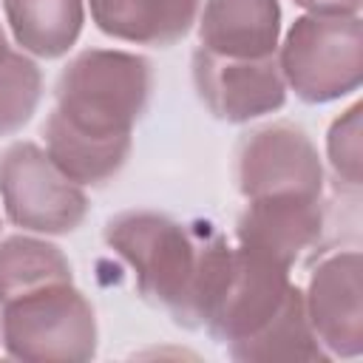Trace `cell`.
<instances>
[{"mask_svg":"<svg viewBox=\"0 0 363 363\" xmlns=\"http://www.w3.org/2000/svg\"><path fill=\"white\" fill-rule=\"evenodd\" d=\"M105 244L133 269L145 301L167 309L187 329L201 326L207 292L230 244L218 235L201 238L182 221L153 210L113 216L105 224Z\"/></svg>","mask_w":363,"mask_h":363,"instance_id":"cell-1","label":"cell"},{"mask_svg":"<svg viewBox=\"0 0 363 363\" xmlns=\"http://www.w3.org/2000/svg\"><path fill=\"white\" fill-rule=\"evenodd\" d=\"M153 68L145 57L88 48L62 68L51 116L94 139H133L130 133L147 108Z\"/></svg>","mask_w":363,"mask_h":363,"instance_id":"cell-2","label":"cell"},{"mask_svg":"<svg viewBox=\"0 0 363 363\" xmlns=\"http://www.w3.org/2000/svg\"><path fill=\"white\" fill-rule=\"evenodd\" d=\"M278 68L289 91L309 105L335 102L360 88L363 23L357 14H303L284 43Z\"/></svg>","mask_w":363,"mask_h":363,"instance_id":"cell-3","label":"cell"},{"mask_svg":"<svg viewBox=\"0 0 363 363\" xmlns=\"http://www.w3.org/2000/svg\"><path fill=\"white\" fill-rule=\"evenodd\" d=\"M0 340L9 357L28 363H82L96 354V315L68 281L3 303Z\"/></svg>","mask_w":363,"mask_h":363,"instance_id":"cell-4","label":"cell"},{"mask_svg":"<svg viewBox=\"0 0 363 363\" xmlns=\"http://www.w3.org/2000/svg\"><path fill=\"white\" fill-rule=\"evenodd\" d=\"M292 292L286 267L244 247H227L204 301L201 326L233 352L261 335Z\"/></svg>","mask_w":363,"mask_h":363,"instance_id":"cell-5","label":"cell"},{"mask_svg":"<svg viewBox=\"0 0 363 363\" xmlns=\"http://www.w3.org/2000/svg\"><path fill=\"white\" fill-rule=\"evenodd\" d=\"M0 199L11 224L65 235L88 216V196L34 142H14L0 153Z\"/></svg>","mask_w":363,"mask_h":363,"instance_id":"cell-6","label":"cell"},{"mask_svg":"<svg viewBox=\"0 0 363 363\" xmlns=\"http://www.w3.org/2000/svg\"><path fill=\"white\" fill-rule=\"evenodd\" d=\"M235 179L241 196H323V164L312 139L286 122L252 130L235 162Z\"/></svg>","mask_w":363,"mask_h":363,"instance_id":"cell-7","label":"cell"},{"mask_svg":"<svg viewBox=\"0 0 363 363\" xmlns=\"http://www.w3.org/2000/svg\"><path fill=\"white\" fill-rule=\"evenodd\" d=\"M193 82L210 113L235 125L275 113L286 102V82L275 57L238 60L196 48Z\"/></svg>","mask_w":363,"mask_h":363,"instance_id":"cell-8","label":"cell"},{"mask_svg":"<svg viewBox=\"0 0 363 363\" xmlns=\"http://www.w3.org/2000/svg\"><path fill=\"white\" fill-rule=\"evenodd\" d=\"M303 306L309 326L332 357L363 352V261L357 250L326 255L309 275Z\"/></svg>","mask_w":363,"mask_h":363,"instance_id":"cell-9","label":"cell"},{"mask_svg":"<svg viewBox=\"0 0 363 363\" xmlns=\"http://www.w3.org/2000/svg\"><path fill=\"white\" fill-rule=\"evenodd\" d=\"M320 196H269L250 199L235 224L238 247L258 252L286 269L320 241L323 233Z\"/></svg>","mask_w":363,"mask_h":363,"instance_id":"cell-10","label":"cell"},{"mask_svg":"<svg viewBox=\"0 0 363 363\" xmlns=\"http://www.w3.org/2000/svg\"><path fill=\"white\" fill-rule=\"evenodd\" d=\"M281 40V3L278 0H204L199 17V48L261 60L275 57Z\"/></svg>","mask_w":363,"mask_h":363,"instance_id":"cell-11","label":"cell"},{"mask_svg":"<svg viewBox=\"0 0 363 363\" xmlns=\"http://www.w3.org/2000/svg\"><path fill=\"white\" fill-rule=\"evenodd\" d=\"M91 20L113 40L167 48L196 23L201 0H88Z\"/></svg>","mask_w":363,"mask_h":363,"instance_id":"cell-12","label":"cell"},{"mask_svg":"<svg viewBox=\"0 0 363 363\" xmlns=\"http://www.w3.org/2000/svg\"><path fill=\"white\" fill-rule=\"evenodd\" d=\"M3 14L23 51L57 60L79 40L85 0H3Z\"/></svg>","mask_w":363,"mask_h":363,"instance_id":"cell-13","label":"cell"},{"mask_svg":"<svg viewBox=\"0 0 363 363\" xmlns=\"http://www.w3.org/2000/svg\"><path fill=\"white\" fill-rule=\"evenodd\" d=\"M45 153L51 162L79 187L82 184H105L113 179L128 162L133 139H94L65 128L60 119L48 116L45 128Z\"/></svg>","mask_w":363,"mask_h":363,"instance_id":"cell-14","label":"cell"},{"mask_svg":"<svg viewBox=\"0 0 363 363\" xmlns=\"http://www.w3.org/2000/svg\"><path fill=\"white\" fill-rule=\"evenodd\" d=\"M74 281L71 264L51 241L11 235L0 244V306L43 286Z\"/></svg>","mask_w":363,"mask_h":363,"instance_id":"cell-15","label":"cell"},{"mask_svg":"<svg viewBox=\"0 0 363 363\" xmlns=\"http://www.w3.org/2000/svg\"><path fill=\"white\" fill-rule=\"evenodd\" d=\"M233 360L241 363H275V360H329V354L323 352V346L318 343L309 318H306V306H303V289L295 286V292L289 295V301L284 303V309L272 318V323L255 335L252 340H247L244 346L230 352Z\"/></svg>","mask_w":363,"mask_h":363,"instance_id":"cell-16","label":"cell"},{"mask_svg":"<svg viewBox=\"0 0 363 363\" xmlns=\"http://www.w3.org/2000/svg\"><path fill=\"white\" fill-rule=\"evenodd\" d=\"M43 99V74L34 60L6 51L0 60V136L17 133L34 116Z\"/></svg>","mask_w":363,"mask_h":363,"instance_id":"cell-17","label":"cell"},{"mask_svg":"<svg viewBox=\"0 0 363 363\" xmlns=\"http://www.w3.org/2000/svg\"><path fill=\"white\" fill-rule=\"evenodd\" d=\"M360 102H354L346 113H340L329 133H326V156H329V164L335 170V176L357 190L360 187V164H363V122H360Z\"/></svg>","mask_w":363,"mask_h":363,"instance_id":"cell-18","label":"cell"},{"mask_svg":"<svg viewBox=\"0 0 363 363\" xmlns=\"http://www.w3.org/2000/svg\"><path fill=\"white\" fill-rule=\"evenodd\" d=\"M309 14H357L360 0H292Z\"/></svg>","mask_w":363,"mask_h":363,"instance_id":"cell-19","label":"cell"},{"mask_svg":"<svg viewBox=\"0 0 363 363\" xmlns=\"http://www.w3.org/2000/svg\"><path fill=\"white\" fill-rule=\"evenodd\" d=\"M6 51H9V43H6V31H3V26H0V60L6 57Z\"/></svg>","mask_w":363,"mask_h":363,"instance_id":"cell-20","label":"cell"}]
</instances>
